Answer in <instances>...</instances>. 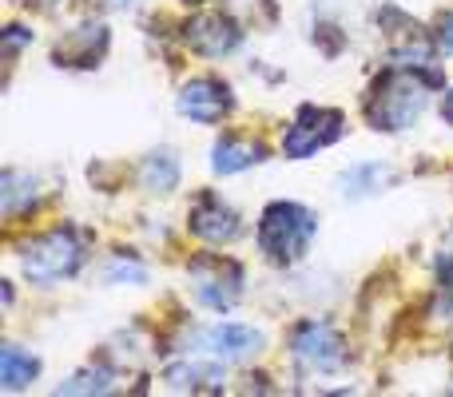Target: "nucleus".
<instances>
[{"label": "nucleus", "mask_w": 453, "mask_h": 397, "mask_svg": "<svg viewBox=\"0 0 453 397\" xmlns=\"http://www.w3.org/2000/svg\"><path fill=\"white\" fill-rule=\"evenodd\" d=\"M188 4H215V0H188Z\"/></svg>", "instance_id": "23"}, {"label": "nucleus", "mask_w": 453, "mask_h": 397, "mask_svg": "<svg viewBox=\"0 0 453 397\" xmlns=\"http://www.w3.org/2000/svg\"><path fill=\"white\" fill-rule=\"evenodd\" d=\"M438 84V76L414 80V68H394L374 84V92L366 95V119L374 132H406L430 108V88Z\"/></svg>", "instance_id": "3"}, {"label": "nucleus", "mask_w": 453, "mask_h": 397, "mask_svg": "<svg viewBox=\"0 0 453 397\" xmlns=\"http://www.w3.org/2000/svg\"><path fill=\"white\" fill-rule=\"evenodd\" d=\"M346 135V116L338 108H322V103H306L295 111V119L282 132V156L303 164V159L326 151Z\"/></svg>", "instance_id": "6"}, {"label": "nucleus", "mask_w": 453, "mask_h": 397, "mask_svg": "<svg viewBox=\"0 0 453 397\" xmlns=\"http://www.w3.org/2000/svg\"><path fill=\"white\" fill-rule=\"evenodd\" d=\"M175 111H180L183 119H191V124H203V127L223 124V119L234 111V92L219 76H191L188 84L180 88V95H175Z\"/></svg>", "instance_id": "7"}, {"label": "nucleus", "mask_w": 453, "mask_h": 397, "mask_svg": "<svg viewBox=\"0 0 453 397\" xmlns=\"http://www.w3.org/2000/svg\"><path fill=\"white\" fill-rule=\"evenodd\" d=\"M188 231L207 247H226L242 234V218L223 195L215 191H199L196 202L188 207Z\"/></svg>", "instance_id": "8"}, {"label": "nucleus", "mask_w": 453, "mask_h": 397, "mask_svg": "<svg viewBox=\"0 0 453 397\" xmlns=\"http://www.w3.org/2000/svg\"><path fill=\"white\" fill-rule=\"evenodd\" d=\"M287 350L303 374H338L346 366V342L326 318H303L290 330Z\"/></svg>", "instance_id": "5"}, {"label": "nucleus", "mask_w": 453, "mask_h": 397, "mask_svg": "<svg viewBox=\"0 0 453 397\" xmlns=\"http://www.w3.org/2000/svg\"><path fill=\"white\" fill-rule=\"evenodd\" d=\"M24 44H32V32L20 28V24H12V28H8V56H16Z\"/></svg>", "instance_id": "20"}, {"label": "nucleus", "mask_w": 453, "mask_h": 397, "mask_svg": "<svg viewBox=\"0 0 453 397\" xmlns=\"http://www.w3.org/2000/svg\"><path fill=\"white\" fill-rule=\"evenodd\" d=\"M108 390H116V374L108 366H84L68 382L56 386V393H108Z\"/></svg>", "instance_id": "17"}, {"label": "nucleus", "mask_w": 453, "mask_h": 397, "mask_svg": "<svg viewBox=\"0 0 453 397\" xmlns=\"http://www.w3.org/2000/svg\"><path fill=\"white\" fill-rule=\"evenodd\" d=\"M434 32H438V48H441V52H453V8H446V12L438 16Z\"/></svg>", "instance_id": "19"}, {"label": "nucleus", "mask_w": 453, "mask_h": 397, "mask_svg": "<svg viewBox=\"0 0 453 397\" xmlns=\"http://www.w3.org/2000/svg\"><path fill=\"white\" fill-rule=\"evenodd\" d=\"M108 52V24L104 20H84L56 44V64L60 68H96V60Z\"/></svg>", "instance_id": "11"}, {"label": "nucleus", "mask_w": 453, "mask_h": 397, "mask_svg": "<svg viewBox=\"0 0 453 397\" xmlns=\"http://www.w3.org/2000/svg\"><path fill=\"white\" fill-rule=\"evenodd\" d=\"M180 183H183V164L172 148L151 151L140 164V187L148 195H172V191H180Z\"/></svg>", "instance_id": "14"}, {"label": "nucleus", "mask_w": 453, "mask_h": 397, "mask_svg": "<svg viewBox=\"0 0 453 397\" xmlns=\"http://www.w3.org/2000/svg\"><path fill=\"white\" fill-rule=\"evenodd\" d=\"M164 382L172 390H219L226 382V370L207 366V362H175V366H167Z\"/></svg>", "instance_id": "16"}, {"label": "nucleus", "mask_w": 453, "mask_h": 397, "mask_svg": "<svg viewBox=\"0 0 453 397\" xmlns=\"http://www.w3.org/2000/svg\"><path fill=\"white\" fill-rule=\"evenodd\" d=\"M183 44L203 60H223V56L239 52L242 28L226 12H196L183 24Z\"/></svg>", "instance_id": "9"}, {"label": "nucleus", "mask_w": 453, "mask_h": 397, "mask_svg": "<svg viewBox=\"0 0 453 397\" xmlns=\"http://www.w3.org/2000/svg\"><path fill=\"white\" fill-rule=\"evenodd\" d=\"M104 282L108 286H143L148 282V263L135 255H111V263L104 266Z\"/></svg>", "instance_id": "18"}, {"label": "nucleus", "mask_w": 453, "mask_h": 397, "mask_svg": "<svg viewBox=\"0 0 453 397\" xmlns=\"http://www.w3.org/2000/svg\"><path fill=\"white\" fill-rule=\"evenodd\" d=\"M16 263L20 274L32 286H56V282H68L84 271L88 263V242L76 226H52V231H40L32 239H24L16 247Z\"/></svg>", "instance_id": "2"}, {"label": "nucleus", "mask_w": 453, "mask_h": 397, "mask_svg": "<svg viewBox=\"0 0 453 397\" xmlns=\"http://www.w3.org/2000/svg\"><path fill=\"white\" fill-rule=\"evenodd\" d=\"M199 346L219 362H247L266 350V330L247 326V322H215L199 334Z\"/></svg>", "instance_id": "10"}, {"label": "nucleus", "mask_w": 453, "mask_h": 397, "mask_svg": "<svg viewBox=\"0 0 453 397\" xmlns=\"http://www.w3.org/2000/svg\"><path fill=\"white\" fill-rule=\"evenodd\" d=\"M390 183H398V172H394L390 164H382V159L354 164L350 172L338 175V191H342L346 199H370V195H378V191H386Z\"/></svg>", "instance_id": "13"}, {"label": "nucleus", "mask_w": 453, "mask_h": 397, "mask_svg": "<svg viewBox=\"0 0 453 397\" xmlns=\"http://www.w3.org/2000/svg\"><path fill=\"white\" fill-rule=\"evenodd\" d=\"M188 279L196 290V302L207 306L215 314H226L242 302V286H247V274L234 258L223 255H196L188 263Z\"/></svg>", "instance_id": "4"}, {"label": "nucleus", "mask_w": 453, "mask_h": 397, "mask_svg": "<svg viewBox=\"0 0 453 397\" xmlns=\"http://www.w3.org/2000/svg\"><path fill=\"white\" fill-rule=\"evenodd\" d=\"M266 143L263 140H247V135H219L211 143V172L215 175H242L250 167L266 164Z\"/></svg>", "instance_id": "12"}, {"label": "nucleus", "mask_w": 453, "mask_h": 397, "mask_svg": "<svg viewBox=\"0 0 453 397\" xmlns=\"http://www.w3.org/2000/svg\"><path fill=\"white\" fill-rule=\"evenodd\" d=\"M319 234V215L295 199H274L263 207L255 226L258 255L271 266H295L311 255V242Z\"/></svg>", "instance_id": "1"}, {"label": "nucleus", "mask_w": 453, "mask_h": 397, "mask_svg": "<svg viewBox=\"0 0 453 397\" xmlns=\"http://www.w3.org/2000/svg\"><path fill=\"white\" fill-rule=\"evenodd\" d=\"M40 370H44V362H40L36 354L16 346V342H8L4 350H0V390H8V393L28 390V386L40 378Z\"/></svg>", "instance_id": "15"}, {"label": "nucleus", "mask_w": 453, "mask_h": 397, "mask_svg": "<svg viewBox=\"0 0 453 397\" xmlns=\"http://www.w3.org/2000/svg\"><path fill=\"white\" fill-rule=\"evenodd\" d=\"M438 111H441V119H446V124L453 127V88H446V95H441Z\"/></svg>", "instance_id": "21"}, {"label": "nucleus", "mask_w": 453, "mask_h": 397, "mask_svg": "<svg viewBox=\"0 0 453 397\" xmlns=\"http://www.w3.org/2000/svg\"><path fill=\"white\" fill-rule=\"evenodd\" d=\"M104 4H108V8H127L132 0H104Z\"/></svg>", "instance_id": "22"}]
</instances>
